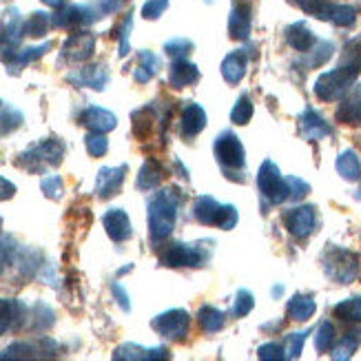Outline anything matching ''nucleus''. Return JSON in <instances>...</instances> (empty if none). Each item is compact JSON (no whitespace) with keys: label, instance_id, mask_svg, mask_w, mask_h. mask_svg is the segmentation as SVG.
<instances>
[{"label":"nucleus","instance_id":"1","mask_svg":"<svg viewBox=\"0 0 361 361\" xmlns=\"http://www.w3.org/2000/svg\"><path fill=\"white\" fill-rule=\"evenodd\" d=\"M359 73H361V40L350 42L346 47V58H343V62L337 69L326 71L317 78L315 96L324 102H335L343 98L355 85Z\"/></svg>","mask_w":361,"mask_h":361},{"label":"nucleus","instance_id":"2","mask_svg":"<svg viewBox=\"0 0 361 361\" xmlns=\"http://www.w3.org/2000/svg\"><path fill=\"white\" fill-rule=\"evenodd\" d=\"M180 209V193L176 188H162L149 200V238L151 244H162L176 228Z\"/></svg>","mask_w":361,"mask_h":361},{"label":"nucleus","instance_id":"3","mask_svg":"<svg viewBox=\"0 0 361 361\" xmlns=\"http://www.w3.org/2000/svg\"><path fill=\"white\" fill-rule=\"evenodd\" d=\"M62 158H65V145L56 137H47L20 155L18 166H23L29 173H42L44 169L58 166Z\"/></svg>","mask_w":361,"mask_h":361},{"label":"nucleus","instance_id":"4","mask_svg":"<svg viewBox=\"0 0 361 361\" xmlns=\"http://www.w3.org/2000/svg\"><path fill=\"white\" fill-rule=\"evenodd\" d=\"M308 16H315L319 20H328L337 27H353L357 20V9L350 5L331 3V0H290Z\"/></svg>","mask_w":361,"mask_h":361},{"label":"nucleus","instance_id":"5","mask_svg":"<svg viewBox=\"0 0 361 361\" xmlns=\"http://www.w3.org/2000/svg\"><path fill=\"white\" fill-rule=\"evenodd\" d=\"M322 264H324L326 275L339 281V284H350L359 273V255L341 246L328 248L322 257Z\"/></svg>","mask_w":361,"mask_h":361},{"label":"nucleus","instance_id":"6","mask_svg":"<svg viewBox=\"0 0 361 361\" xmlns=\"http://www.w3.org/2000/svg\"><path fill=\"white\" fill-rule=\"evenodd\" d=\"M257 188L262 197H266L271 204H281L290 200V186L288 178L281 176L279 166L273 160H264L257 171Z\"/></svg>","mask_w":361,"mask_h":361},{"label":"nucleus","instance_id":"7","mask_svg":"<svg viewBox=\"0 0 361 361\" xmlns=\"http://www.w3.org/2000/svg\"><path fill=\"white\" fill-rule=\"evenodd\" d=\"M213 153H215L219 166L226 171L228 178H231L233 171H244V166H246L244 145L240 142V137L233 131H224V133L217 135L215 145H213Z\"/></svg>","mask_w":361,"mask_h":361},{"label":"nucleus","instance_id":"8","mask_svg":"<svg viewBox=\"0 0 361 361\" xmlns=\"http://www.w3.org/2000/svg\"><path fill=\"white\" fill-rule=\"evenodd\" d=\"M23 18L18 9H7L0 23V60L9 65L16 58V54L20 51L23 42Z\"/></svg>","mask_w":361,"mask_h":361},{"label":"nucleus","instance_id":"9","mask_svg":"<svg viewBox=\"0 0 361 361\" xmlns=\"http://www.w3.org/2000/svg\"><path fill=\"white\" fill-rule=\"evenodd\" d=\"M188 326H191V317L184 308H173L158 315L151 322V328L164 339L182 341L188 335Z\"/></svg>","mask_w":361,"mask_h":361},{"label":"nucleus","instance_id":"10","mask_svg":"<svg viewBox=\"0 0 361 361\" xmlns=\"http://www.w3.org/2000/svg\"><path fill=\"white\" fill-rule=\"evenodd\" d=\"M160 264L166 266V269H184V266L195 269V266L204 264V250L195 244L176 242L160 253Z\"/></svg>","mask_w":361,"mask_h":361},{"label":"nucleus","instance_id":"11","mask_svg":"<svg viewBox=\"0 0 361 361\" xmlns=\"http://www.w3.org/2000/svg\"><path fill=\"white\" fill-rule=\"evenodd\" d=\"M102 18L98 9L89 5H62L58 13H54V25L60 29H82Z\"/></svg>","mask_w":361,"mask_h":361},{"label":"nucleus","instance_id":"12","mask_svg":"<svg viewBox=\"0 0 361 361\" xmlns=\"http://www.w3.org/2000/svg\"><path fill=\"white\" fill-rule=\"evenodd\" d=\"M56 353H58V343L51 339L18 341L9 346L5 353H0V359H42V357H54Z\"/></svg>","mask_w":361,"mask_h":361},{"label":"nucleus","instance_id":"13","mask_svg":"<svg viewBox=\"0 0 361 361\" xmlns=\"http://www.w3.org/2000/svg\"><path fill=\"white\" fill-rule=\"evenodd\" d=\"M96 51V36L91 31H75L62 44V60L87 62Z\"/></svg>","mask_w":361,"mask_h":361},{"label":"nucleus","instance_id":"14","mask_svg":"<svg viewBox=\"0 0 361 361\" xmlns=\"http://www.w3.org/2000/svg\"><path fill=\"white\" fill-rule=\"evenodd\" d=\"M284 222H286V228H288V233L293 235V238L306 240L308 235H312V231H315V226H317V213L312 207H297V209L286 213Z\"/></svg>","mask_w":361,"mask_h":361},{"label":"nucleus","instance_id":"15","mask_svg":"<svg viewBox=\"0 0 361 361\" xmlns=\"http://www.w3.org/2000/svg\"><path fill=\"white\" fill-rule=\"evenodd\" d=\"M124 176H127V164L120 166H102L96 176V195L100 200H109L114 197L124 182Z\"/></svg>","mask_w":361,"mask_h":361},{"label":"nucleus","instance_id":"16","mask_svg":"<svg viewBox=\"0 0 361 361\" xmlns=\"http://www.w3.org/2000/svg\"><path fill=\"white\" fill-rule=\"evenodd\" d=\"M102 226H104L109 238H111L114 242H118V244L131 240V235H133L131 219H129V215L124 209H109L102 215Z\"/></svg>","mask_w":361,"mask_h":361},{"label":"nucleus","instance_id":"17","mask_svg":"<svg viewBox=\"0 0 361 361\" xmlns=\"http://www.w3.org/2000/svg\"><path fill=\"white\" fill-rule=\"evenodd\" d=\"M80 124H85L87 129L98 131V133H109L118 127V118L109 109L102 106H87L80 114Z\"/></svg>","mask_w":361,"mask_h":361},{"label":"nucleus","instance_id":"18","mask_svg":"<svg viewBox=\"0 0 361 361\" xmlns=\"http://www.w3.org/2000/svg\"><path fill=\"white\" fill-rule=\"evenodd\" d=\"M67 80L75 87H89V89L102 91L109 82V71L104 65H93V67H85V69L69 73Z\"/></svg>","mask_w":361,"mask_h":361},{"label":"nucleus","instance_id":"19","mask_svg":"<svg viewBox=\"0 0 361 361\" xmlns=\"http://www.w3.org/2000/svg\"><path fill=\"white\" fill-rule=\"evenodd\" d=\"M166 348H145L137 343H122L114 350V359L118 361H153V359H166Z\"/></svg>","mask_w":361,"mask_h":361},{"label":"nucleus","instance_id":"20","mask_svg":"<svg viewBox=\"0 0 361 361\" xmlns=\"http://www.w3.org/2000/svg\"><path fill=\"white\" fill-rule=\"evenodd\" d=\"M200 80V69L193 62H188L186 58H180L176 60L173 65H171V71H169V85L173 89H184L188 85H195Z\"/></svg>","mask_w":361,"mask_h":361},{"label":"nucleus","instance_id":"21","mask_svg":"<svg viewBox=\"0 0 361 361\" xmlns=\"http://www.w3.org/2000/svg\"><path fill=\"white\" fill-rule=\"evenodd\" d=\"M300 127H302V133L306 140H312V142H317L322 137H328L333 133L331 124H328L317 111H312V109H306L300 118Z\"/></svg>","mask_w":361,"mask_h":361},{"label":"nucleus","instance_id":"22","mask_svg":"<svg viewBox=\"0 0 361 361\" xmlns=\"http://www.w3.org/2000/svg\"><path fill=\"white\" fill-rule=\"evenodd\" d=\"M222 207H224V204H219L215 197L202 195L193 204V215H195L197 222L204 224V226H217L219 224V215H222Z\"/></svg>","mask_w":361,"mask_h":361},{"label":"nucleus","instance_id":"23","mask_svg":"<svg viewBox=\"0 0 361 361\" xmlns=\"http://www.w3.org/2000/svg\"><path fill=\"white\" fill-rule=\"evenodd\" d=\"M207 111L195 104V102H188L184 114H182V135L184 137H195L197 133L204 131V127H207Z\"/></svg>","mask_w":361,"mask_h":361},{"label":"nucleus","instance_id":"24","mask_svg":"<svg viewBox=\"0 0 361 361\" xmlns=\"http://www.w3.org/2000/svg\"><path fill=\"white\" fill-rule=\"evenodd\" d=\"M286 42L293 47L295 51L308 54L312 47L317 44V38L304 23H295V25L286 27Z\"/></svg>","mask_w":361,"mask_h":361},{"label":"nucleus","instance_id":"25","mask_svg":"<svg viewBox=\"0 0 361 361\" xmlns=\"http://www.w3.org/2000/svg\"><path fill=\"white\" fill-rule=\"evenodd\" d=\"M248 67V58L244 51H233L222 60V75L228 85H238L242 82V78L246 75Z\"/></svg>","mask_w":361,"mask_h":361},{"label":"nucleus","instance_id":"26","mask_svg":"<svg viewBox=\"0 0 361 361\" xmlns=\"http://www.w3.org/2000/svg\"><path fill=\"white\" fill-rule=\"evenodd\" d=\"M250 7L248 5H238L231 11V18H228V34L235 40H246L250 34Z\"/></svg>","mask_w":361,"mask_h":361},{"label":"nucleus","instance_id":"27","mask_svg":"<svg viewBox=\"0 0 361 361\" xmlns=\"http://www.w3.org/2000/svg\"><path fill=\"white\" fill-rule=\"evenodd\" d=\"M137 60H140V65H137V69L133 71V78H135V82H140V85H145V82H149L151 78L160 71V67H162V62H160V58L155 56L153 51H149V49H142L137 54Z\"/></svg>","mask_w":361,"mask_h":361},{"label":"nucleus","instance_id":"28","mask_svg":"<svg viewBox=\"0 0 361 361\" xmlns=\"http://www.w3.org/2000/svg\"><path fill=\"white\" fill-rule=\"evenodd\" d=\"M335 169H337V173L348 182H357L361 178V160L353 149H346L343 153H339Z\"/></svg>","mask_w":361,"mask_h":361},{"label":"nucleus","instance_id":"29","mask_svg":"<svg viewBox=\"0 0 361 361\" xmlns=\"http://www.w3.org/2000/svg\"><path fill=\"white\" fill-rule=\"evenodd\" d=\"M317 304L312 295H295L288 302V317L295 322H308L312 315H315Z\"/></svg>","mask_w":361,"mask_h":361},{"label":"nucleus","instance_id":"30","mask_svg":"<svg viewBox=\"0 0 361 361\" xmlns=\"http://www.w3.org/2000/svg\"><path fill=\"white\" fill-rule=\"evenodd\" d=\"M54 25V16L47 11H34L27 20H23V36L29 38H42L49 27Z\"/></svg>","mask_w":361,"mask_h":361},{"label":"nucleus","instance_id":"31","mask_svg":"<svg viewBox=\"0 0 361 361\" xmlns=\"http://www.w3.org/2000/svg\"><path fill=\"white\" fill-rule=\"evenodd\" d=\"M51 49V42H44V44H38V47H27V49H20L16 54V58L9 62V73H18L20 69H25L31 62H36L38 58H42L47 51Z\"/></svg>","mask_w":361,"mask_h":361},{"label":"nucleus","instance_id":"32","mask_svg":"<svg viewBox=\"0 0 361 361\" xmlns=\"http://www.w3.org/2000/svg\"><path fill=\"white\" fill-rule=\"evenodd\" d=\"M162 178H164V169L160 166V162L147 160L137 173V188L140 191H151V188H155L162 182Z\"/></svg>","mask_w":361,"mask_h":361},{"label":"nucleus","instance_id":"33","mask_svg":"<svg viewBox=\"0 0 361 361\" xmlns=\"http://www.w3.org/2000/svg\"><path fill=\"white\" fill-rule=\"evenodd\" d=\"M337 118L346 124H361V85L353 91V96L339 106Z\"/></svg>","mask_w":361,"mask_h":361},{"label":"nucleus","instance_id":"34","mask_svg":"<svg viewBox=\"0 0 361 361\" xmlns=\"http://www.w3.org/2000/svg\"><path fill=\"white\" fill-rule=\"evenodd\" d=\"M23 317V304L13 300H0V335H5L7 331L16 326Z\"/></svg>","mask_w":361,"mask_h":361},{"label":"nucleus","instance_id":"35","mask_svg":"<svg viewBox=\"0 0 361 361\" xmlns=\"http://www.w3.org/2000/svg\"><path fill=\"white\" fill-rule=\"evenodd\" d=\"M197 319H200V326L207 333H219L224 328V324H226L224 312L213 308V306H202L200 312H197Z\"/></svg>","mask_w":361,"mask_h":361},{"label":"nucleus","instance_id":"36","mask_svg":"<svg viewBox=\"0 0 361 361\" xmlns=\"http://www.w3.org/2000/svg\"><path fill=\"white\" fill-rule=\"evenodd\" d=\"M133 120V133L137 140H147L153 133V124H155V114L151 111V106L145 109H137L131 116Z\"/></svg>","mask_w":361,"mask_h":361},{"label":"nucleus","instance_id":"37","mask_svg":"<svg viewBox=\"0 0 361 361\" xmlns=\"http://www.w3.org/2000/svg\"><path fill=\"white\" fill-rule=\"evenodd\" d=\"M335 317H339L341 322H361V295L359 297H350V300L339 302L335 308Z\"/></svg>","mask_w":361,"mask_h":361},{"label":"nucleus","instance_id":"38","mask_svg":"<svg viewBox=\"0 0 361 361\" xmlns=\"http://www.w3.org/2000/svg\"><path fill=\"white\" fill-rule=\"evenodd\" d=\"M359 343H361V328H359V331L348 333L346 337H343V339L337 343L335 350H333V359H337V361H346V359H350V357L355 355V350H357Z\"/></svg>","mask_w":361,"mask_h":361},{"label":"nucleus","instance_id":"39","mask_svg":"<svg viewBox=\"0 0 361 361\" xmlns=\"http://www.w3.org/2000/svg\"><path fill=\"white\" fill-rule=\"evenodd\" d=\"M23 122H25V116L16 106L7 104L0 109V135H7V133L16 131Z\"/></svg>","mask_w":361,"mask_h":361},{"label":"nucleus","instance_id":"40","mask_svg":"<svg viewBox=\"0 0 361 361\" xmlns=\"http://www.w3.org/2000/svg\"><path fill=\"white\" fill-rule=\"evenodd\" d=\"M335 346V326L331 322H322L315 335V348L319 353H328Z\"/></svg>","mask_w":361,"mask_h":361},{"label":"nucleus","instance_id":"41","mask_svg":"<svg viewBox=\"0 0 361 361\" xmlns=\"http://www.w3.org/2000/svg\"><path fill=\"white\" fill-rule=\"evenodd\" d=\"M250 118H253V102H250V98L244 93V96L235 102L233 111H231V120L235 124H248Z\"/></svg>","mask_w":361,"mask_h":361},{"label":"nucleus","instance_id":"42","mask_svg":"<svg viewBox=\"0 0 361 361\" xmlns=\"http://www.w3.org/2000/svg\"><path fill=\"white\" fill-rule=\"evenodd\" d=\"M85 147H87L89 155H93V158H102V155L109 151V140H106L104 133L91 131V133H87V137H85Z\"/></svg>","mask_w":361,"mask_h":361},{"label":"nucleus","instance_id":"43","mask_svg":"<svg viewBox=\"0 0 361 361\" xmlns=\"http://www.w3.org/2000/svg\"><path fill=\"white\" fill-rule=\"evenodd\" d=\"M253 308H255V297H253V293L246 290V288L238 290V297H235V304H233V315L235 317H246Z\"/></svg>","mask_w":361,"mask_h":361},{"label":"nucleus","instance_id":"44","mask_svg":"<svg viewBox=\"0 0 361 361\" xmlns=\"http://www.w3.org/2000/svg\"><path fill=\"white\" fill-rule=\"evenodd\" d=\"M131 29H133V13L124 16L122 25L118 27V38H120V58H127L131 51V44H129V36H131Z\"/></svg>","mask_w":361,"mask_h":361},{"label":"nucleus","instance_id":"45","mask_svg":"<svg viewBox=\"0 0 361 361\" xmlns=\"http://www.w3.org/2000/svg\"><path fill=\"white\" fill-rule=\"evenodd\" d=\"M191 49H193V42L188 40V38H173V40H169V42L164 44V51H166L171 58H173V60L184 58Z\"/></svg>","mask_w":361,"mask_h":361},{"label":"nucleus","instance_id":"46","mask_svg":"<svg viewBox=\"0 0 361 361\" xmlns=\"http://www.w3.org/2000/svg\"><path fill=\"white\" fill-rule=\"evenodd\" d=\"M40 188H42V193L49 200H60L62 191H65V188H62V178L60 176H47V178H42Z\"/></svg>","mask_w":361,"mask_h":361},{"label":"nucleus","instance_id":"47","mask_svg":"<svg viewBox=\"0 0 361 361\" xmlns=\"http://www.w3.org/2000/svg\"><path fill=\"white\" fill-rule=\"evenodd\" d=\"M257 357L262 361H281V359H286V353L279 343L271 341V343H264V346L257 348Z\"/></svg>","mask_w":361,"mask_h":361},{"label":"nucleus","instance_id":"48","mask_svg":"<svg viewBox=\"0 0 361 361\" xmlns=\"http://www.w3.org/2000/svg\"><path fill=\"white\" fill-rule=\"evenodd\" d=\"M166 7H169V0H147L142 5V16L147 20H158L166 11Z\"/></svg>","mask_w":361,"mask_h":361},{"label":"nucleus","instance_id":"49","mask_svg":"<svg viewBox=\"0 0 361 361\" xmlns=\"http://www.w3.org/2000/svg\"><path fill=\"white\" fill-rule=\"evenodd\" d=\"M238 219H240V213H238V209L233 207V204H224L222 207V215H219V228L222 231H231V228H235V224H238Z\"/></svg>","mask_w":361,"mask_h":361},{"label":"nucleus","instance_id":"50","mask_svg":"<svg viewBox=\"0 0 361 361\" xmlns=\"http://www.w3.org/2000/svg\"><path fill=\"white\" fill-rule=\"evenodd\" d=\"M306 337H308V333L304 331V333H293V335H288V350H286V359H297L302 355V350H304V343H306Z\"/></svg>","mask_w":361,"mask_h":361},{"label":"nucleus","instance_id":"51","mask_svg":"<svg viewBox=\"0 0 361 361\" xmlns=\"http://www.w3.org/2000/svg\"><path fill=\"white\" fill-rule=\"evenodd\" d=\"M111 295H114V300L116 304L124 310V312H131V302H129V293L124 290V286L120 284V281H114L111 284Z\"/></svg>","mask_w":361,"mask_h":361},{"label":"nucleus","instance_id":"52","mask_svg":"<svg viewBox=\"0 0 361 361\" xmlns=\"http://www.w3.org/2000/svg\"><path fill=\"white\" fill-rule=\"evenodd\" d=\"M288 186H290V200H302L310 191L308 182H304L302 178H297V176L288 178Z\"/></svg>","mask_w":361,"mask_h":361},{"label":"nucleus","instance_id":"53","mask_svg":"<svg viewBox=\"0 0 361 361\" xmlns=\"http://www.w3.org/2000/svg\"><path fill=\"white\" fill-rule=\"evenodd\" d=\"M16 195V186L7 178L0 176V200H11Z\"/></svg>","mask_w":361,"mask_h":361},{"label":"nucleus","instance_id":"54","mask_svg":"<svg viewBox=\"0 0 361 361\" xmlns=\"http://www.w3.org/2000/svg\"><path fill=\"white\" fill-rule=\"evenodd\" d=\"M96 3H98L100 16L114 13V11H118V7H120V0H96Z\"/></svg>","mask_w":361,"mask_h":361},{"label":"nucleus","instance_id":"55","mask_svg":"<svg viewBox=\"0 0 361 361\" xmlns=\"http://www.w3.org/2000/svg\"><path fill=\"white\" fill-rule=\"evenodd\" d=\"M44 5H49V7H62V3H65V0H42Z\"/></svg>","mask_w":361,"mask_h":361},{"label":"nucleus","instance_id":"56","mask_svg":"<svg viewBox=\"0 0 361 361\" xmlns=\"http://www.w3.org/2000/svg\"><path fill=\"white\" fill-rule=\"evenodd\" d=\"M273 295H281V286H275L273 288Z\"/></svg>","mask_w":361,"mask_h":361},{"label":"nucleus","instance_id":"57","mask_svg":"<svg viewBox=\"0 0 361 361\" xmlns=\"http://www.w3.org/2000/svg\"><path fill=\"white\" fill-rule=\"evenodd\" d=\"M357 200H361V191H357Z\"/></svg>","mask_w":361,"mask_h":361},{"label":"nucleus","instance_id":"58","mask_svg":"<svg viewBox=\"0 0 361 361\" xmlns=\"http://www.w3.org/2000/svg\"><path fill=\"white\" fill-rule=\"evenodd\" d=\"M0 104H3V102H0Z\"/></svg>","mask_w":361,"mask_h":361}]
</instances>
